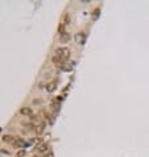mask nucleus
Segmentation results:
<instances>
[{
  "label": "nucleus",
  "instance_id": "obj_3",
  "mask_svg": "<svg viewBox=\"0 0 149 157\" xmlns=\"http://www.w3.org/2000/svg\"><path fill=\"white\" fill-rule=\"evenodd\" d=\"M84 39H86V33H84V32H79V33L75 34V41H77L78 44L82 45L84 42Z\"/></svg>",
  "mask_w": 149,
  "mask_h": 157
},
{
  "label": "nucleus",
  "instance_id": "obj_8",
  "mask_svg": "<svg viewBox=\"0 0 149 157\" xmlns=\"http://www.w3.org/2000/svg\"><path fill=\"white\" fill-rule=\"evenodd\" d=\"M66 30H65V23H61L60 24V27H58V33H60V36L61 34H63Z\"/></svg>",
  "mask_w": 149,
  "mask_h": 157
},
{
  "label": "nucleus",
  "instance_id": "obj_7",
  "mask_svg": "<svg viewBox=\"0 0 149 157\" xmlns=\"http://www.w3.org/2000/svg\"><path fill=\"white\" fill-rule=\"evenodd\" d=\"M15 139L16 137L11 136V135H4L3 136V141H5V143H13L15 141Z\"/></svg>",
  "mask_w": 149,
  "mask_h": 157
},
{
  "label": "nucleus",
  "instance_id": "obj_12",
  "mask_svg": "<svg viewBox=\"0 0 149 157\" xmlns=\"http://www.w3.org/2000/svg\"><path fill=\"white\" fill-rule=\"evenodd\" d=\"M25 156V151L24 149H20V151L16 153V157H24Z\"/></svg>",
  "mask_w": 149,
  "mask_h": 157
},
{
  "label": "nucleus",
  "instance_id": "obj_2",
  "mask_svg": "<svg viewBox=\"0 0 149 157\" xmlns=\"http://www.w3.org/2000/svg\"><path fill=\"white\" fill-rule=\"evenodd\" d=\"M12 145L15 147V148H24V147L29 145V144H28V143H25L24 139H19V137H16L15 141L12 143Z\"/></svg>",
  "mask_w": 149,
  "mask_h": 157
},
{
  "label": "nucleus",
  "instance_id": "obj_1",
  "mask_svg": "<svg viewBox=\"0 0 149 157\" xmlns=\"http://www.w3.org/2000/svg\"><path fill=\"white\" fill-rule=\"evenodd\" d=\"M56 56H60L61 58H63L66 61V59H69V57H70V50H69L67 48H57Z\"/></svg>",
  "mask_w": 149,
  "mask_h": 157
},
{
  "label": "nucleus",
  "instance_id": "obj_13",
  "mask_svg": "<svg viewBox=\"0 0 149 157\" xmlns=\"http://www.w3.org/2000/svg\"><path fill=\"white\" fill-rule=\"evenodd\" d=\"M69 21H70V16L66 15L65 16V25H66V24H69Z\"/></svg>",
  "mask_w": 149,
  "mask_h": 157
},
{
  "label": "nucleus",
  "instance_id": "obj_10",
  "mask_svg": "<svg viewBox=\"0 0 149 157\" xmlns=\"http://www.w3.org/2000/svg\"><path fill=\"white\" fill-rule=\"evenodd\" d=\"M54 89H56V83H54V82L49 83V85H48V87H46V90H48V91H49V92L54 91Z\"/></svg>",
  "mask_w": 149,
  "mask_h": 157
},
{
  "label": "nucleus",
  "instance_id": "obj_14",
  "mask_svg": "<svg viewBox=\"0 0 149 157\" xmlns=\"http://www.w3.org/2000/svg\"><path fill=\"white\" fill-rule=\"evenodd\" d=\"M34 103H36V104H38V103H41V99H37V101H34Z\"/></svg>",
  "mask_w": 149,
  "mask_h": 157
},
{
  "label": "nucleus",
  "instance_id": "obj_11",
  "mask_svg": "<svg viewBox=\"0 0 149 157\" xmlns=\"http://www.w3.org/2000/svg\"><path fill=\"white\" fill-rule=\"evenodd\" d=\"M44 127H45V125L44 124H41V125H37V127H36V132H37V134H42V132H44Z\"/></svg>",
  "mask_w": 149,
  "mask_h": 157
},
{
  "label": "nucleus",
  "instance_id": "obj_4",
  "mask_svg": "<svg viewBox=\"0 0 149 157\" xmlns=\"http://www.w3.org/2000/svg\"><path fill=\"white\" fill-rule=\"evenodd\" d=\"M51 62H53L54 65H57V66H61L63 62H65V59L61 58L60 56H54L53 58H51Z\"/></svg>",
  "mask_w": 149,
  "mask_h": 157
},
{
  "label": "nucleus",
  "instance_id": "obj_6",
  "mask_svg": "<svg viewBox=\"0 0 149 157\" xmlns=\"http://www.w3.org/2000/svg\"><path fill=\"white\" fill-rule=\"evenodd\" d=\"M70 40V33L65 32L63 34H61V42H67Z\"/></svg>",
  "mask_w": 149,
  "mask_h": 157
},
{
  "label": "nucleus",
  "instance_id": "obj_9",
  "mask_svg": "<svg viewBox=\"0 0 149 157\" xmlns=\"http://www.w3.org/2000/svg\"><path fill=\"white\" fill-rule=\"evenodd\" d=\"M48 144H42V145H40L38 148V152H41V153H44V152H48Z\"/></svg>",
  "mask_w": 149,
  "mask_h": 157
},
{
  "label": "nucleus",
  "instance_id": "obj_16",
  "mask_svg": "<svg viewBox=\"0 0 149 157\" xmlns=\"http://www.w3.org/2000/svg\"><path fill=\"white\" fill-rule=\"evenodd\" d=\"M32 157H38V156H32Z\"/></svg>",
  "mask_w": 149,
  "mask_h": 157
},
{
  "label": "nucleus",
  "instance_id": "obj_5",
  "mask_svg": "<svg viewBox=\"0 0 149 157\" xmlns=\"http://www.w3.org/2000/svg\"><path fill=\"white\" fill-rule=\"evenodd\" d=\"M20 112L23 114L24 116H28V115H32V108L30 107H23L20 110Z\"/></svg>",
  "mask_w": 149,
  "mask_h": 157
},
{
  "label": "nucleus",
  "instance_id": "obj_15",
  "mask_svg": "<svg viewBox=\"0 0 149 157\" xmlns=\"http://www.w3.org/2000/svg\"><path fill=\"white\" fill-rule=\"evenodd\" d=\"M45 157H53V154H51V153H48V154H46V156H45Z\"/></svg>",
  "mask_w": 149,
  "mask_h": 157
}]
</instances>
